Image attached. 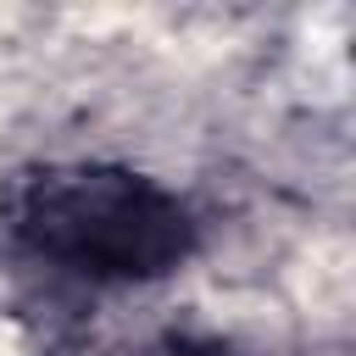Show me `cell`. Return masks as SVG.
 <instances>
[{
	"label": "cell",
	"instance_id": "obj_1",
	"mask_svg": "<svg viewBox=\"0 0 356 356\" xmlns=\"http://www.w3.org/2000/svg\"><path fill=\"white\" fill-rule=\"evenodd\" d=\"M11 234L72 273L106 284H145L189 261L195 217L189 206L145 172L128 167H44L17 178Z\"/></svg>",
	"mask_w": 356,
	"mask_h": 356
},
{
	"label": "cell",
	"instance_id": "obj_2",
	"mask_svg": "<svg viewBox=\"0 0 356 356\" xmlns=\"http://www.w3.org/2000/svg\"><path fill=\"white\" fill-rule=\"evenodd\" d=\"M156 356H222L217 345H200V339H172L167 350H156Z\"/></svg>",
	"mask_w": 356,
	"mask_h": 356
}]
</instances>
